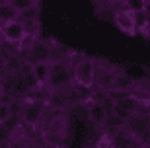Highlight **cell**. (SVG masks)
Returning a JSON list of instances; mask_svg holds the SVG:
<instances>
[{"mask_svg": "<svg viewBox=\"0 0 150 148\" xmlns=\"http://www.w3.org/2000/svg\"><path fill=\"white\" fill-rule=\"evenodd\" d=\"M111 96V119L117 121V127H123L131 117L146 113L144 98L139 93H109Z\"/></svg>", "mask_w": 150, "mask_h": 148, "instance_id": "obj_1", "label": "cell"}, {"mask_svg": "<svg viewBox=\"0 0 150 148\" xmlns=\"http://www.w3.org/2000/svg\"><path fill=\"white\" fill-rule=\"evenodd\" d=\"M98 59L84 53H74L70 59V66H72V78L74 86L92 90L96 86V76H98Z\"/></svg>", "mask_w": 150, "mask_h": 148, "instance_id": "obj_2", "label": "cell"}, {"mask_svg": "<svg viewBox=\"0 0 150 148\" xmlns=\"http://www.w3.org/2000/svg\"><path fill=\"white\" fill-rule=\"evenodd\" d=\"M74 86L72 78V66L70 60L67 62H51L49 68V78L45 82V93H67Z\"/></svg>", "mask_w": 150, "mask_h": 148, "instance_id": "obj_3", "label": "cell"}, {"mask_svg": "<svg viewBox=\"0 0 150 148\" xmlns=\"http://www.w3.org/2000/svg\"><path fill=\"white\" fill-rule=\"evenodd\" d=\"M47 96H29L20 103V121L25 127H39L47 115Z\"/></svg>", "mask_w": 150, "mask_h": 148, "instance_id": "obj_4", "label": "cell"}, {"mask_svg": "<svg viewBox=\"0 0 150 148\" xmlns=\"http://www.w3.org/2000/svg\"><path fill=\"white\" fill-rule=\"evenodd\" d=\"M25 49V57L23 60L28 64H43V62H51L53 59V39L41 37V35H35L31 41H29Z\"/></svg>", "mask_w": 150, "mask_h": 148, "instance_id": "obj_5", "label": "cell"}, {"mask_svg": "<svg viewBox=\"0 0 150 148\" xmlns=\"http://www.w3.org/2000/svg\"><path fill=\"white\" fill-rule=\"evenodd\" d=\"M137 92L140 93V80L133 78L121 68H117L113 74L109 93H137Z\"/></svg>", "mask_w": 150, "mask_h": 148, "instance_id": "obj_6", "label": "cell"}, {"mask_svg": "<svg viewBox=\"0 0 150 148\" xmlns=\"http://www.w3.org/2000/svg\"><path fill=\"white\" fill-rule=\"evenodd\" d=\"M84 107H86V115H88V121H90V123H92L94 127H100V129L107 127V123H109L111 115H109L107 107L103 105V99H96L94 96H92V99H90V101L84 105Z\"/></svg>", "mask_w": 150, "mask_h": 148, "instance_id": "obj_7", "label": "cell"}, {"mask_svg": "<svg viewBox=\"0 0 150 148\" xmlns=\"http://www.w3.org/2000/svg\"><path fill=\"white\" fill-rule=\"evenodd\" d=\"M0 33H2V39H4L6 43H10V45H23L29 37H31L29 29L25 28L20 20L2 25V28H0Z\"/></svg>", "mask_w": 150, "mask_h": 148, "instance_id": "obj_8", "label": "cell"}, {"mask_svg": "<svg viewBox=\"0 0 150 148\" xmlns=\"http://www.w3.org/2000/svg\"><path fill=\"white\" fill-rule=\"evenodd\" d=\"M113 23L127 35H137V20H134V12L127 6V2H121L119 8L115 10Z\"/></svg>", "mask_w": 150, "mask_h": 148, "instance_id": "obj_9", "label": "cell"}, {"mask_svg": "<svg viewBox=\"0 0 150 148\" xmlns=\"http://www.w3.org/2000/svg\"><path fill=\"white\" fill-rule=\"evenodd\" d=\"M140 140L134 138L125 127H115L109 132V148H139Z\"/></svg>", "mask_w": 150, "mask_h": 148, "instance_id": "obj_10", "label": "cell"}, {"mask_svg": "<svg viewBox=\"0 0 150 148\" xmlns=\"http://www.w3.org/2000/svg\"><path fill=\"white\" fill-rule=\"evenodd\" d=\"M123 127H125V129H127V131L131 132L134 138H139L140 142H142V138H144L146 131L150 129V119H148V115H146V113H139V115L131 117V119H129Z\"/></svg>", "mask_w": 150, "mask_h": 148, "instance_id": "obj_11", "label": "cell"}, {"mask_svg": "<svg viewBox=\"0 0 150 148\" xmlns=\"http://www.w3.org/2000/svg\"><path fill=\"white\" fill-rule=\"evenodd\" d=\"M16 20H20V12L16 10V6L12 2H0V28Z\"/></svg>", "mask_w": 150, "mask_h": 148, "instance_id": "obj_12", "label": "cell"}, {"mask_svg": "<svg viewBox=\"0 0 150 148\" xmlns=\"http://www.w3.org/2000/svg\"><path fill=\"white\" fill-rule=\"evenodd\" d=\"M49 68H51V62H43V64H31V74H33L35 82L41 90L45 88V82L49 78Z\"/></svg>", "mask_w": 150, "mask_h": 148, "instance_id": "obj_13", "label": "cell"}, {"mask_svg": "<svg viewBox=\"0 0 150 148\" xmlns=\"http://www.w3.org/2000/svg\"><path fill=\"white\" fill-rule=\"evenodd\" d=\"M94 8L101 20H111L113 22V16H115V10L119 8V4H113V2H96Z\"/></svg>", "mask_w": 150, "mask_h": 148, "instance_id": "obj_14", "label": "cell"}, {"mask_svg": "<svg viewBox=\"0 0 150 148\" xmlns=\"http://www.w3.org/2000/svg\"><path fill=\"white\" fill-rule=\"evenodd\" d=\"M14 107L16 103L10 99H0V125H6L14 115Z\"/></svg>", "mask_w": 150, "mask_h": 148, "instance_id": "obj_15", "label": "cell"}, {"mask_svg": "<svg viewBox=\"0 0 150 148\" xmlns=\"http://www.w3.org/2000/svg\"><path fill=\"white\" fill-rule=\"evenodd\" d=\"M6 72H8V55L0 49V78L6 76Z\"/></svg>", "mask_w": 150, "mask_h": 148, "instance_id": "obj_16", "label": "cell"}, {"mask_svg": "<svg viewBox=\"0 0 150 148\" xmlns=\"http://www.w3.org/2000/svg\"><path fill=\"white\" fill-rule=\"evenodd\" d=\"M140 96L142 98H150V80L140 82Z\"/></svg>", "mask_w": 150, "mask_h": 148, "instance_id": "obj_17", "label": "cell"}, {"mask_svg": "<svg viewBox=\"0 0 150 148\" xmlns=\"http://www.w3.org/2000/svg\"><path fill=\"white\" fill-rule=\"evenodd\" d=\"M140 10H142V14H144V16L148 18V22H150V0H144V2H142Z\"/></svg>", "mask_w": 150, "mask_h": 148, "instance_id": "obj_18", "label": "cell"}, {"mask_svg": "<svg viewBox=\"0 0 150 148\" xmlns=\"http://www.w3.org/2000/svg\"><path fill=\"white\" fill-rule=\"evenodd\" d=\"M144 111H146V115H148V119H150V98H144Z\"/></svg>", "mask_w": 150, "mask_h": 148, "instance_id": "obj_19", "label": "cell"}, {"mask_svg": "<svg viewBox=\"0 0 150 148\" xmlns=\"http://www.w3.org/2000/svg\"><path fill=\"white\" fill-rule=\"evenodd\" d=\"M142 142H150V129H148V131H146L144 138H142Z\"/></svg>", "mask_w": 150, "mask_h": 148, "instance_id": "obj_20", "label": "cell"}, {"mask_svg": "<svg viewBox=\"0 0 150 148\" xmlns=\"http://www.w3.org/2000/svg\"><path fill=\"white\" fill-rule=\"evenodd\" d=\"M139 148H150V142H140Z\"/></svg>", "mask_w": 150, "mask_h": 148, "instance_id": "obj_21", "label": "cell"}, {"mask_svg": "<svg viewBox=\"0 0 150 148\" xmlns=\"http://www.w3.org/2000/svg\"><path fill=\"white\" fill-rule=\"evenodd\" d=\"M51 148H62V146H51Z\"/></svg>", "mask_w": 150, "mask_h": 148, "instance_id": "obj_22", "label": "cell"}]
</instances>
